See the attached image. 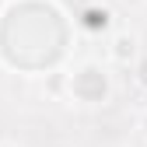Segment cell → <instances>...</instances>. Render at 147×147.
Instances as JSON below:
<instances>
[{
	"mask_svg": "<svg viewBox=\"0 0 147 147\" xmlns=\"http://www.w3.org/2000/svg\"><path fill=\"white\" fill-rule=\"evenodd\" d=\"M105 74L102 70H95V67H84L77 77H74V95L77 98H84V102H102L105 98Z\"/></svg>",
	"mask_w": 147,
	"mask_h": 147,
	"instance_id": "obj_2",
	"label": "cell"
},
{
	"mask_svg": "<svg viewBox=\"0 0 147 147\" xmlns=\"http://www.w3.org/2000/svg\"><path fill=\"white\" fill-rule=\"evenodd\" d=\"M140 81H144V84H147V63H144V67H140Z\"/></svg>",
	"mask_w": 147,
	"mask_h": 147,
	"instance_id": "obj_5",
	"label": "cell"
},
{
	"mask_svg": "<svg viewBox=\"0 0 147 147\" xmlns=\"http://www.w3.org/2000/svg\"><path fill=\"white\" fill-rule=\"evenodd\" d=\"M81 25H84L88 32L109 28V11H105V7H84V11H81Z\"/></svg>",
	"mask_w": 147,
	"mask_h": 147,
	"instance_id": "obj_3",
	"label": "cell"
},
{
	"mask_svg": "<svg viewBox=\"0 0 147 147\" xmlns=\"http://www.w3.org/2000/svg\"><path fill=\"white\" fill-rule=\"evenodd\" d=\"M116 56H119V60L133 56V39H119V42H116Z\"/></svg>",
	"mask_w": 147,
	"mask_h": 147,
	"instance_id": "obj_4",
	"label": "cell"
},
{
	"mask_svg": "<svg viewBox=\"0 0 147 147\" xmlns=\"http://www.w3.org/2000/svg\"><path fill=\"white\" fill-rule=\"evenodd\" d=\"M32 49H39V63H49L63 49V21L53 7L21 4L4 25V53L11 63L32 67Z\"/></svg>",
	"mask_w": 147,
	"mask_h": 147,
	"instance_id": "obj_1",
	"label": "cell"
}]
</instances>
